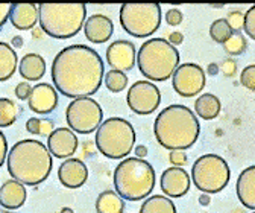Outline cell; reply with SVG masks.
Segmentation results:
<instances>
[{"mask_svg":"<svg viewBox=\"0 0 255 213\" xmlns=\"http://www.w3.org/2000/svg\"><path fill=\"white\" fill-rule=\"evenodd\" d=\"M243 18H245V14L242 11H231L228 14L227 21H228L233 32H239L240 29H243Z\"/></svg>","mask_w":255,"mask_h":213,"instance_id":"obj_34","label":"cell"},{"mask_svg":"<svg viewBox=\"0 0 255 213\" xmlns=\"http://www.w3.org/2000/svg\"><path fill=\"white\" fill-rule=\"evenodd\" d=\"M182 20H184V15H182V12L178 8H172V9H169L166 12V21L170 26H178V24L182 23Z\"/></svg>","mask_w":255,"mask_h":213,"instance_id":"obj_35","label":"cell"},{"mask_svg":"<svg viewBox=\"0 0 255 213\" xmlns=\"http://www.w3.org/2000/svg\"><path fill=\"white\" fill-rule=\"evenodd\" d=\"M236 192L239 201L249 210H255V166L242 171L237 178Z\"/></svg>","mask_w":255,"mask_h":213,"instance_id":"obj_21","label":"cell"},{"mask_svg":"<svg viewBox=\"0 0 255 213\" xmlns=\"http://www.w3.org/2000/svg\"><path fill=\"white\" fill-rule=\"evenodd\" d=\"M240 84L249 91H255V66L254 64H249L248 67L243 69L240 75Z\"/></svg>","mask_w":255,"mask_h":213,"instance_id":"obj_32","label":"cell"},{"mask_svg":"<svg viewBox=\"0 0 255 213\" xmlns=\"http://www.w3.org/2000/svg\"><path fill=\"white\" fill-rule=\"evenodd\" d=\"M18 117V108L14 101L0 98V128L11 127Z\"/></svg>","mask_w":255,"mask_h":213,"instance_id":"obj_27","label":"cell"},{"mask_svg":"<svg viewBox=\"0 0 255 213\" xmlns=\"http://www.w3.org/2000/svg\"><path fill=\"white\" fill-rule=\"evenodd\" d=\"M104 81H105L107 88L113 91V93H120L128 85V76L119 70H110L108 73H105Z\"/></svg>","mask_w":255,"mask_h":213,"instance_id":"obj_30","label":"cell"},{"mask_svg":"<svg viewBox=\"0 0 255 213\" xmlns=\"http://www.w3.org/2000/svg\"><path fill=\"white\" fill-rule=\"evenodd\" d=\"M172 46H176V44H182V41H184V35L181 34V32H178V30H175V32H172L170 34V37H169V40H167Z\"/></svg>","mask_w":255,"mask_h":213,"instance_id":"obj_41","label":"cell"},{"mask_svg":"<svg viewBox=\"0 0 255 213\" xmlns=\"http://www.w3.org/2000/svg\"><path fill=\"white\" fill-rule=\"evenodd\" d=\"M61 185L67 189H79L88 180V168L79 159H67L58 169Z\"/></svg>","mask_w":255,"mask_h":213,"instance_id":"obj_17","label":"cell"},{"mask_svg":"<svg viewBox=\"0 0 255 213\" xmlns=\"http://www.w3.org/2000/svg\"><path fill=\"white\" fill-rule=\"evenodd\" d=\"M169 160L172 165L181 168L187 163V154L184 151H170V154H169Z\"/></svg>","mask_w":255,"mask_h":213,"instance_id":"obj_37","label":"cell"},{"mask_svg":"<svg viewBox=\"0 0 255 213\" xmlns=\"http://www.w3.org/2000/svg\"><path fill=\"white\" fill-rule=\"evenodd\" d=\"M27 192L24 185H21L20 181L11 178L5 181L2 186H0V206L5 207L6 210H17L20 209L24 201H26Z\"/></svg>","mask_w":255,"mask_h":213,"instance_id":"obj_20","label":"cell"},{"mask_svg":"<svg viewBox=\"0 0 255 213\" xmlns=\"http://www.w3.org/2000/svg\"><path fill=\"white\" fill-rule=\"evenodd\" d=\"M137 66L146 79L167 81L179 66V52L164 38H150L137 53Z\"/></svg>","mask_w":255,"mask_h":213,"instance_id":"obj_6","label":"cell"},{"mask_svg":"<svg viewBox=\"0 0 255 213\" xmlns=\"http://www.w3.org/2000/svg\"><path fill=\"white\" fill-rule=\"evenodd\" d=\"M9 11H11V3H0V29L8 21Z\"/></svg>","mask_w":255,"mask_h":213,"instance_id":"obj_40","label":"cell"},{"mask_svg":"<svg viewBox=\"0 0 255 213\" xmlns=\"http://www.w3.org/2000/svg\"><path fill=\"white\" fill-rule=\"evenodd\" d=\"M0 213H12L11 210H3V209H0Z\"/></svg>","mask_w":255,"mask_h":213,"instance_id":"obj_48","label":"cell"},{"mask_svg":"<svg viewBox=\"0 0 255 213\" xmlns=\"http://www.w3.org/2000/svg\"><path fill=\"white\" fill-rule=\"evenodd\" d=\"M52 156L47 146L35 139L17 142L6 156L9 175L24 186H37L47 180L52 172Z\"/></svg>","mask_w":255,"mask_h":213,"instance_id":"obj_3","label":"cell"},{"mask_svg":"<svg viewBox=\"0 0 255 213\" xmlns=\"http://www.w3.org/2000/svg\"><path fill=\"white\" fill-rule=\"evenodd\" d=\"M172 76L173 88L182 98H193L199 95L207 82L204 69L195 63H184L178 66Z\"/></svg>","mask_w":255,"mask_h":213,"instance_id":"obj_12","label":"cell"},{"mask_svg":"<svg viewBox=\"0 0 255 213\" xmlns=\"http://www.w3.org/2000/svg\"><path fill=\"white\" fill-rule=\"evenodd\" d=\"M18 64V58L11 44L0 41V82L14 76Z\"/></svg>","mask_w":255,"mask_h":213,"instance_id":"obj_23","label":"cell"},{"mask_svg":"<svg viewBox=\"0 0 255 213\" xmlns=\"http://www.w3.org/2000/svg\"><path fill=\"white\" fill-rule=\"evenodd\" d=\"M140 213H176V207L170 198L163 195H153L143 201Z\"/></svg>","mask_w":255,"mask_h":213,"instance_id":"obj_26","label":"cell"},{"mask_svg":"<svg viewBox=\"0 0 255 213\" xmlns=\"http://www.w3.org/2000/svg\"><path fill=\"white\" fill-rule=\"evenodd\" d=\"M243 29L249 38L255 40V6H251L243 18Z\"/></svg>","mask_w":255,"mask_h":213,"instance_id":"obj_33","label":"cell"},{"mask_svg":"<svg viewBox=\"0 0 255 213\" xmlns=\"http://www.w3.org/2000/svg\"><path fill=\"white\" fill-rule=\"evenodd\" d=\"M135 139V130L129 120L110 117L96 130L94 142L102 156L111 160H120L132 152Z\"/></svg>","mask_w":255,"mask_h":213,"instance_id":"obj_7","label":"cell"},{"mask_svg":"<svg viewBox=\"0 0 255 213\" xmlns=\"http://www.w3.org/2000/svg\"><path fill=\"white\" fill-rule=\"evenodd\" d=\"M217 72H219V66H217V64H210L208 73H210V75H216Z\"/></svg>","mask_w":255,"mask_h":213,"instance_id":"obj_45","label":"cell"},{"mask_svg":"<svg viewBox=\"0 0 255 213\" xmlns=\"http://www.w3.org/2000/svg\"><path fill=\"white\" fill-rule=\"evenodd\" d=\"M52 81L62 96L78 99L98 93L102 85L105 67L101 55L85 44L62 49L52 63Z\"/></svg>","mask_w":255,"mask_h":213,"instance_id":"obj_1","label":"cell"},{"mask_svg":"<svg viewBox=\"0 0 255 213\" xmlns=\"http://www.w3.org/2000/svg\"><path fill=\"white\" fill-rule=\"evenodd\" d=\"M12 47H21L23 46V37H20V35H15V37H12Z\"/></svg>","mask_w":255,"mask_h":213,"instance_id":"obj_43","label":"cell"},{"mask_svg":"<svg viewBox=\"0 0 255 213\" xmlns=\"http://www.w3.org/2000/svg\"><path fill=\"white\" fill-rule=\"evenodd\" d=\"M8 20L18 30H30L38 21V8L34 3H14Z\"/></svg>","mask_w":255,"mask_h":213,"instance_id":"obj_19","label":"cell"},{"mask_svg":"<svg viewBox=\"0 0 255 213\" xmlns=\"http://www.w3.org/2000/svg\"><path fill=\"white\" fill-rule=\"evenodd\" d=\"M231 178L230 165L216 154L201 156L191 166V181L202 194H219Z\"/></svg>","mask_w":255,"mask_h":213,"instance_id":"obj_8","label":"cell"},{"mask_svg":"<svg viewBox=\"0 0 255 213\" xmlns=\"http://www.w3.org/2000/svg\"><path fill=\"white\" fill-rule=\"evenodd\" d=\"M223 49L228 55H242L248 49V40L240 32H233V35L223 43Z\"/></svg>","mask_w":255,"mask_h":213,"instance_id":"obj_31","label":"cell"},{"mask_svg":"<svg viewBox=\"0 0 255 213\" xmlns=\"http://www.w3.org/2000/svg\"><path fill=\"white\" fill-rule=\"evenodd\" d=\"M233 35V30L227 21V18H219L214 20L210 26V37L213 38V41L223 44L230 37Z\"/></svg>","mask_w":255,"mask_h":213,"instance_id":"obj_29","label":"cell"},{"mask_svg":"<svg viewBox=\"0 0 255 213\" xmlns=\"http://www.w3.org/2000/svg\"><path fill=\"white\" fill-rule=\"evenodd\" d=\"M18 72L26 81H38L46 73V61L38 53H27L20 61Z\"/></svg>","mask_w":255,"mask_h":213,"instance_id":"obj_22","label":"cell"},{"mask_svg":"<svg viewBox=\"0 0 255 213\" xmlns=\"http://www.w3.org/2000/svg\"><path fill=\"white\" fill-rule=\"evenodd\" d=\"M79 140L70 128H55L47 137V149L50 156L56 159H70L76 149Z\"/></svg>","mask_w":255,"mask_h":213,"instance_id":"obj_14","label":"cell"},{"mask_svg":"<svg viewBox=\"0 0 255 213\" xmlns=\"http://www.w3.org/2000/svg\"><path fill=\"white\" fill-rule=\"evenodd\" d=\"M190 175L184 168H169L161 174L159 188L167 195V198H181L190 189Z\"/></svg>","mask_w":255,"mask_h":213,"instance_id":"obj_16","label":"cell"},{"mask_svg":"<svg viewBox=\"0 0 255 213\" xmlns=\"http://www.w3.org/2000/svg\"><path fill=\"white\" fill-rule=\"evenodd\" d=\"M27 105L29 110L35 114H50L58 105V93L55 87L46 82H40L35 87H32V91L27 98Z\"/></svg>","mask_w":255,"mask_h":213,"instance_id":"obj_15","label":"cell"},{"mask_svg":"<svg viewBox=\"0 0 255 213\" xmlns=\"http://www.w3.org/2000/svg\"><path fill=\"white\" fill-rule=\"evenodd\" d=\"M59 213H75V212H73V209H70V207H62Z\"/></svg>","mask_w":255,"mask_h":213,"instance_id":"obj_46","label":"cell"},{"mask_svg":"<svg viewBox=\"0 0 255 213\" xmlns=\"http://www.w3.org/2000/svg\"><path fill=\"white\" fill-rule=\"evenodd\" d=\"M222 110V104L219 98L213 93H204L201 95L195 102V111L199 117L205 120H213L219 116Z\"/></svg>","mask_w":255,"mask_h":213,"instance_id":"obj_24","label":"cell"},{"mask_svg":"<svg viewBox=\"0 0 255 213\" xmlns=\"http://www.w3.org/2000/svg\"><path fill=\"white\" fill-rule=\"evenodd\" d=\"M156 183L155 169L143 159L128 157L114 171V189L126 201H141L147 198Z\"/></svg>","mask_w":255,"mask_h":213,"instance_id":"obj_4","label":"cell"},{"mask_svg":"<svg viewBox=\"0 0 255 213\" xmlns=\"http://www.w3.org/2000/svg\"><path fill=\"white\" fill-rule=\"evenodd\" d=\"M135 156H137V159H143V157H146V156H147V148H146L144 145H138V146H135Z\"/></svg>","mask_w":255,"mask_h":213,"instance_id":"obj_42","label":"cell"},{"mask_svg":"<svg viewBox=\"0 0 255 213\" xmlns=\"http://www.w3.org/2000/svg\"><path fill=\"white\" fill-rule=\"evenodd\" d=\"M87 17L84 3H40L38 23L44 34L52 38L67 40L82 29Z\"/></svg>","mask_w":255,"mask_h":213,"instance_id":"obj_5","label":"cell"},{"mask_svg":"<svg viewBox=\"0 0 255 213\" xmlns=\"http://www.w3.org/2000/svg\"><path fill=\"white\" fill-rule=\"evenodd\" d=\"M32 35H34L35 38H40L41 37V32H40L38 29H35V30H32Z\"/></svg>","mask_w":255,"mask_h":213,"instance_id":"obj_47","label":"cell"},{"mask_svg":"<svg viewBox=\"0 0 255 213\" xmlns=\"http://www.w3.org/2000/svg\"><path fill=\"white\" fill-rule=\"evenodd\" d=\"M220 70L223 72V75L225 76H234L236 75V72H237V64H236V61L234 59H231V58H228V59H225L222 63V66H220Z\"/></svg>","mask_w":255,"mask_h":213,"instance_id":"obj_38","label":"cell"},{"mask_svg":"<svg viewBox=\"0 0 255 213\" xmlns=\"http://www.w3.org/2000/svg\"><path fill=\"white\" fill-rule=\"evenodd\" d=\"M107 63L113 70L128 72L132 70L137 63V50L134 43L128 40H117L107 49Z\"/></svg>","mask_w":255,"mask_h":213,"instance_id":"obj_13","label":"cell"},{"mask_svg":"<svg viewBox=\"0 0 255 213\" xmlns=\"http://www.w3.org/2000/svg\"><path fill=\"white\" fill-rule=\"evenodd\" d=\"M82 29H84L85 38L90 43L102 44L111 38L114 32V24H113V20L104 14H93L91 17L85 20Z\"/></svg>","mask_w":255,"mask_h":213,"instance_id":"obj_18","label":"cell"},{"mask_svg":"<svg viewBox=\"0 0 255 213\" xmlns=\"http://www.w3.org/2000/svg\"><path fill=\"white\" fill-rule=\"evenodd\" d=\"M6 156H8V142H6L5 134L0 131V168L3 166Z\"/></svg>","mask_w":255,"mask_h":213,"instance_id":"obj_39","label":"cell"},{"mask_svg":"<svg viewBox=\"0 0 255 213\" xmlns=\"http://www.w3.org/2000/svg\"><path fill=\"white\" fill-rule=\"evenodd\" d=\"M120 24L125 32L135 38L149 37L161 24V6L158 3H123Z\"/></svg>","mask_w":255,"mask_h":213,"instance_id":"obj_9","label":"cell"},{"mask_svg":"<svg viewBox=\"0 0 255 213\" xmlns=\"http://www.w3.org/2000/svg\"><path fill=\"white\" fill-rule=\"evenodd\" d=\"M126 102L135 114L147 116L152 114L161 102V91L150 81H137L128 91Z\"/></svg>","mask_w":255,"mask_h":213,"instance_id":"obj_11","label":"cell"},{"mask_svg":"<svg viewBox=\"0 0 255 213\" xmlns=\"http://www.w3.org/2000/svg\"><path fill=\"white\" fill-rule=\"evenodd\" d=\"M26 130L30 134L35 136H43V137H49L50 133L55 130L53 122L49 119H38V117H30L26 122Z\"/></svg>","mask_w":255,"mask_h":213,"instance_id":"obj_28","label":"cell"},{"mask_svg":"<svg viewBox=\"0 0 255 213\" xmlns=\"http://www.w3.org/2000/svg\"><path fill=\"white\" fill-rule=\"evenodd\" d=\"M125 200L117 195L116 191H105L96 200V212L98 213H123Z\"/></svg>","mask_w":255,"mask_h":213,"instance_id":"obj_25","label":"cell"},{"mask_svg":"<svg viewBox=\"0 0 255 213\" xmlns=\"http://www.w3.org/2000/svg\"><path fill=\"white\" fill-rule=\"evenodd\" d=\"M30 91H32V87H30V84L26 81H23V82H20V84H17V87H15V96L20 99V101H26L27 98H29V95H30Z\"/></svg>","mask_w":255,"mask_h":213,"instance_id":"obj_36","label":"cell"},{"mask_svg":"<svg viewBox=\"0 0 255 213\" xmlns=\"http://www.w3.org/2000/svg\"><path fill=\"white\" fill-rule=\"evenodd\" d=\"M210 197H208V194H202L201 197H199V203L202 204V206H208L210 204Z\"/></svg>","mask_w":255,"mask_h":213,"instance_id":"obj_44","label":"cell"},{"mask_svg":"<svg viewBox=\"0 0 255 213\" xmlns=\"http://www.w3.org/2000/svg\"><path fill=\"white\" fill-rule=\"evenodd\" d=\"M199 133L201 125L195 111L179 104L166 107L153 122V134L158 143L170 151L191 148L196 143Z\"/></svg>","mask_w":255,"mask_h":213,"instance_id":"obj_2","label":"cell"},{"mask_svg":"<svg viewBox=\"0 0 255 213\" xmlns=\"http://www.w3.org/2000/svg\"><path fill=\"white\" fill-rule=\"evenodd\" d=\"M67 125L73 133L91 134L104 122V110L91 98L73 99L66 110Z\"/></svg>","mask_w":255,"mask_h":213,"instance_id":"obj_10","label":"cell"}]
</instances>
